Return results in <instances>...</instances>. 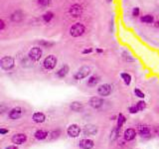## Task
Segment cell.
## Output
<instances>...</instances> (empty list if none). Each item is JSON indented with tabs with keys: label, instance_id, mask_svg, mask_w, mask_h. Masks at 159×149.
Listing matches in <instances>:
<instances>
[{
	"label": "cell",
	"instance_id": "cell-33",
	"mask_svg": "<svg viewBox=\"0 0 159 149\" xmlns=\"http://www.w3.org/2000/svg\"><path fill=\"white\" fill-rule=\"evenodd\" d=\"M93 52V48L89 47V48H86V49H84L83 51H82V54H83V55H88V54H91Z\"/></svg>",
	"mask_w": 159,
	"mask_h": 149
},
{
	"label": "cell",
	"instance_id": "cell-30",
	"mask_svg": "<svg viewBox=\"0 0 159 149\" xmlns=\"http://www.w3.org/2000/svg\"><path fill=\"white\" fill-rule=\"evenodd\" d=\"M131 14L133 17H135V18L138 17V16L140 15V9H139V7H134L131 11Z\"/></svg>",
	"mask_w": 159,
	"mask_h": 149
},
{
	"label": "cell",
	"instance_id": "cell-26",
	"mask_svg": "<svg viewBox=\"0 0 159 149\" xmlns=\"http://www.w3.org/2000/svg\"><path fill=\"white\" fill-rule=\"evenodd\" d=\"M125 122V117L123 114H119V118H117V127L120 129V127L122 126V124H123Z\"/></svg>",
	"mask_w": 159,
	"mask_h": 149
},
{
	"label": "cell",
	"instance_id": "cell-22",
	"mask_svg": "<svg viewBox=\"0 0 159 149\" xmlns=\"http://www.w3.org/2000/svg\"><path fill=\"white\" fill-rule=\"evenodd\" d=\"M120 77H121L122 81L126 86H129L131 83V76L128 73H121L120 74Z\"/></svg>",
	"mask_w": 159,
	"mask_h": 149
},
{
	"label": "cell",
	"instance_id": "cell-25",
	"mask_svg": "<svg viewBox=\"0 0 159 149\" xmlns=\"http://www.w3.org/2000/svg\"><path fill=\"white\" fill-rule=\"evenodd\" d=\"M39 45L40 47H43V48H51L54 46V42H51V41H48V40H41L39 41Z\"/></svg>",
	"mask_w": 159,
	"mask_h": 149
},
{
	"label": "cell",
	"instance_id": "cell-9",
	"mask_svg": "<svg viewBox=\"0 0 159 149\" xmlns=\"http://www.w3.org/2000/svg\"><path fill=\"white\" fill-rule=\"evenodd\" d=\"M89 103H90V105L91 107H93V109H100L103 104V98L100 97H93L90 98Z\"/></svg>",
	"mask_w": 159,
	"mask_h": 149
},
{
	"label": "cell",
	"instance_id": "cell-18",
	"mask_svg": "<svg viewBox=\"0 0 159 149\" xmlns=\"http://www.w3.org/2000/svg\"><path fill=\"white\" fill-rule=\"evenodd\" d=\"M98 81H100V77L96 76V74H93V76H91L90 78H89V80H88V86H91V88H93V86H96L98 85Z\"/></svg>",
	"mask_w": 159,
	"mask_h": 149
},
{
	"label": "cell",
	"instance_id": "cell-5",
	"mask_svg": "<svg viewBox=\"0 0 159 149\" xmlns=\"http://www.w3.org/2000/svg\"><path fill=\"white\" fill-rule=\"evenodd\" d=\"M91 74V68L88 66H83L81 67L78 71L75 73L74 74V79L77 81H81V80H84V79H86V77L89 76V74Z\"/></svg>",
	"mask_w": 159,
	"mask_h": 149
},
{
	"label": "cell",
	"instance_id": "cell-19",
	"mask_svg": "<svg viewBox=\"0 0 159 149\" xmlns=\"http://www.w3.org/2000/svg\"><path fill=\"white\" fill-rule=\"evenodd\" d=\"M140 21L145 24H152L154 23V16L151 15V14H146V15L141 16Z\"/></svg>",
	"mask_w": 159,
	"mask_h": 149
},
{
	"label": "cell",
	"instance_id": "cell-37",
	"mask_svg": "<svg viewBox=\"0 0 159 149\" xmlns=\"http://www.w3.org/2000/svg\"><path fill=\"white\" fill-rule=\"evenodd\" d=\"M96 52L98 53V54H102V53H103V50L100 49V48H97V49H96Z\"/></svg>",
	"mask_w": 159,
	"mask_h": 149
},
{
	"label": "cell",
	"instance_id": "cell-36",
	"mask_svg": "<svg viewBox=\"0 0 159 149\" xmlns=\"http://www.w3.org/2000/svg\"><path fill=\"white\" fill-rule=\"evenodd\" d=\"M0 133H1V134H5V133H8V129H4V128H1V129H0Z\"/></svg>",
	"mask_w": 159,
	"mask_h": 149
},
{
	"label": "cell",
	"instance_id": "cell-32",
	"mask_svg": "<svg viewBox=\"0 0 159 149\" xmlns=\"http://www.w3.org/2000/svg\"><path fill=\"white\" fill-rule=\"evenodd\" d=\"M119 127H116V128H114V130L112 131V134H110V138H112V140L117 137V134H119Z\"/></svg>",
	"mask_w": 159,
	"mask_h": 149
},
{
	"label": "cell",
	"instance_id": "cell-34",
	"mask_svg": "<svg viewBox=\"0 0 159 149\" xmlns=\"http://www.w3.org/2000/svg\"><path fill=\"white\" fill-rule=\"evenodd\" d=\"M129 112H130V113H136V112H138V109H137L136 105H133V107H129Z\"/></svg>",
	"mask_w": 159,
	"mask_h": 149
},
{
	"label": "cell",
	"instance_id": "cell-20",
	"mask_svg": "<svg viewBox=\"0 0 159 149\" xmlns=\"http://www.w3.org/2000/svg\"><path fill=\"white\" fill-rule=\"evenodd\" d=\"M54 13H53L52 11H47L46 13L43 14L42 18H43V21H44L45 23H50L51 21L54 19Z\"/></svg>",
	"mask_w": 159,
	"mask_h": 149
},
{
	"label": "cell",
	"instance_id": "cell-29",
	"mask_svg": "<svg viewBox=\"0 0 159 149\" xmlns=\"http://www.w3.org/2000/svg\"><path fill=\"white\" fill-rule=\"evenodd\" d=\"M122 57H123V59L126 62H133L134 61L133 58H132L130 55H129V53H127V52H123V54H122Z\"/></svg>",
	"mask_w": 159,
	"mask_h": 149
},
{
	"label": "cell",
	"instance_id": "cell-1",
	"mask_svg": "<svg viewBox=\"0 0 159 149\" xmlns=\"http://www.w3.org/2000/svg\"><path fill=\"white\" fill-rule=\"evenodd\" d=\"M85 32H86V27L85 25L82 23H75L73 26L70 27V30H69L70 35L74 38L81 37V36L85 34Z\"/></svg>",
	"mask_w": 159,
	"mask_h": 149
},
{
	"label": "cell",
	"instance_id": "cell-31",
	"mask_svg": "<svg viewBox=\"0 0 159 149\" xmlns=\"http://www.w3.org/2000/svg\"><path fill=\"white\" fill-rule=\"evenodd\" d=\"M134 95H136V97H140V98H144V97H145V95H144L143 92H141L139 88H134Z\"/></svg>",
	"mask_w": 159,
	"mask_h": 149
},
{
	"label": "cell",
	"instance_id": "cell-27",
	"mask_svg": "<svg viewBox=\"0 0 159 149\" xmlns=\"http://www.w3.org/2000/svg\"><path fill=\"white\" fill-rule=\"evenodd\" d=\"M136 107H137V109H138V111H140V110H143L146 107L145 102H144V100H139V102L136 103Z\"/></svg>",
	"mask_w": 159,
	"mask_h": 149
},
{
	"label": "cell",
	"instance_id": "cell-35",
	"mask_svg": "<svg viewBox=\"0 0 159 149\" xmlns=\"http://www.w3.org/2000/svg\"><path fill=\"white\" fill-rule=\"evenodd\" d=\"M5 28V22L3 19H0V31H3Z\"/></svg>",
	"mask_w": 159,
	"mask_h": 149
},
{
	"label": "cell",
	"instance_id": "cell-12",
	"mask_svg": "<svg viewBox=\"0 0 159 149\" xmlns=\"http://www.w3.org/2000/svg\"><path fill=\"white\" fill-rule=\"evenodd\" d=\"M26 140H27V136L24 133L15 134V135H13V137H12V142L15 144H23Z\"/></svg>",
	"mask_w": 159,
	"mask_h": 149
},
{
	"label": "cell",
	"instance_id": "cell-13",
	"mask_svg": "<svg viewBox=\"0 0 159 149\" xmlns=\"http://www.w3.org/2000/svg\"><path fill=\"white\" fill-rule=\"evenodd\" d=\"M93 145H95V143L91 139H82L80 141V147H82L83 149H91Z\"/></svg>",
	"mask_w": 159,
	"mask_h": 149
},
{
	"label": "cell",
	"instance_id": "cell-38",
	"mask_svg": "<svg viewBox=\"0 0 159 149\" xmlns=\"http://www.w3.org/2000/svg\"><path fill=\"white\" fill-rule=\"evenodd\" d=\"M6 149H18L17 146H15V145H11V146H8Z\"/></svg>",
	"mask_w": 159,
	"mask_h": 149
},
{
	"label": "cell",
	"instance_id": "cell-24",
	"mask_svg": "<svg viewBox=\"0 0 159 149\" xmlns=\"http://www.w3.org/2000/svg\"><path fill=\"white\" fill-rule=\"evenodd\" d=\"M47 136H48V132L47 131L38 130V131L35 132V137H36V139H38V140H43V139H45Z\"/></svg>",
	"mask_w": 159,
	"mask_h": 149
},
{
	"label": "cell",
	"instance_id": "cell-40",
	"mask_svg": "<svg viewBox=\"0 0 159 149\" xmlns=\"http://www.w3.org/2000/svg\"><path fill=\"white\" fill-rule=\"evenodd\" d=\"M107 1L108 2V3H110V2H112V0H107Z\"/></svg>",
	"mask_w": 159,
	"mask_h": 149
},
{
	"label": "cell",
	"instance_id": "cell-14",
	"mask_svg": "<svg viewBox=\"0 0 159 149\" xmlns=\"http://www.w3.org/2000/svg\"><path fill=\"white\" fill-rule=\"evenodd\" d=\"M69 72H70L69 66H68V65H64V66H63L62 68L57 72L56 74H57L58 78H61L62 79V78H65V77H66L67 74H69Z\"/></svg>",
	"mask_w": 159,
	"mask_h": 149
},
{
	"label": "cell",
	"instance_id": "cell-3",
	"mask_svg": "<svg viewBox=\"0 0 159 149\" xmlns=\"http://www.w3.org/2000/svg\"><path fill=\"white\" fill-rule=\"evenodd\" d=\"M43 56V50L41 47H33L32 49L28 53V58L33 62H38L41 60V58Z\"/></svg>",
	"mask_w": 159,
	"mask_h": 149
},
{
	"label": "cell",
	"instance_id": "cell-6",
	"mask_svg": "<svg viewBox=\"0 0 159 149\" xmlns=\"http://www.w3.org/2000/svg\"><path fill=\"white\" fill-rule=\"evenodd\" d=\"M83 6L79 3H75L73 5H71V7L69 8V14L74 18H79L82 16L83 14Z\"/></svg>",
	"mask_w": 159,
	"mask_h": 149
},
{
	"label": "cell",
	"instance_id": "cell-8",
	"mask_svg": "<svg viewBox=\"0 0 159 149\" xmlns=\"http://www.w3.org/2000/svg\"><path fill=\"white\" fill-rule=\"evenodd\" d=\"M80 132H81V128H80L79 125H77V124H71L68 129H67V133H68V135L70 137H78L80 135Z\"/></svg>",
	"mask_w": 159,
	"mask_h": 149
},
{
	"label": "cell",
	"instance_id": "cell-10",
	"mask_svg": "<svg viewBox=\"0 0 159 149\" xmlns=\"http://www.w3.org/2000/svg\"><path fill=\"white\" fill-rule=\"evenodd\" d=\"M22 113H23V111H22V109L21 107H14V109H12L10 110V112H9V117H10L11 119H18V118H20L21 116H22Z\"/></svg>",
	"mask_w": 159,
	"mask_h": 149
},
{
	"label": "cell",
	"instance_id": "cell-11",
	"mask_svg": "<svg viewBox=\"0 0 159 149\" xmlns=\"http://www.w3.org/2000/svg\"><path fill=\"white\" fill-rule=\"evenodd\" d=\"M24 19V14L21 10H16L11 14V21L14 23H20Z\"/></svg>",
	"mask_w": 159,
	"mask_h": 149
},
{
	"label": "cell",
	"instance_id": "cell-23",
	"mask_svg": "<svg viewBox=\"0 0 159 149\" xmlns=\"http://www.w3.org/2000/svg\"><path fill=\"white\" fill-rule=\"evenodd\" d=\"M138 132L140 135L145 136L150 133V129H149V127L146 125H140V126H138Z\"/></svg>",
	"mask_w": 159,
	"mask_h": 149
},
{
	"label": "cell",
	"instance_id": "cell-16",
	"mask_svg": "<svg viewBox=\"0 0 159 149\" xmlns=\"http://www.w3.org/2000/svg\"><path fill=\"white\" fill-rule=\"evenodd\" d=\"M33 120H34V122H36V123H42V122L45 121L46 119V116L45 114L43 113V112H35L34 114H33Z\"/></svg>",
	"mask_w": 159,
	"mask_h": 149
},
{
	"label": "cell",
	"instance_id": "cell-28",
	"mask_svg": "<svg viewBox=\"0 0 159 149\" xmlns=\"http://www.w3.org/2000/svg\"><path fill=\"white\" fill-rule=\"evenodd\" d=\"M51 0H37V3L38 5L41 7H47L50 4Z\"/></svg>",
	"mask_w": 159,
	"mask_h": 149
},
{
	"label": "cell",
	"instance_id": "cell-21",
	"mask_svg": "<svg viewBox=\"0 0 159 149\" xmlns=\"http://www.w3.org/2000/svg\"><path fill=\"white\" fill-rule=\"evenodd\" d=\"M70 107H71L72 110L74 111H80V110L83 109V103L80 102H73L70 104Z\"/></svg>",
	"mask_w": 159,
	"mask_h": 149
},
{
	"label": "cell",
	"instance_id": "cell-7",
	"mask_svg": "<svg viewBox=\"0 0 159 149\" xmlns=\"http://www.w3.org/2000/svg\"><path fill=\"white\" fill-rule=\"evenodd\" d=\"M112 93V86L108 84H103L98 88V93L100 97H107Z\"/></svg>",
	"mask_w": 159,
	"mask_h": 149
},
{
	"label": "cell",
	"instance_id": "cell-39",
	"mask_svg": "<svg viewBox=\"0 0 159 149\" xmlns=\"http://www.w3.org/2000/svg\"><path fill=\"white\" fill-rule=\"evenodd\" d=\"M155 24H156V26H157V27H159V21H158V22H156Z\"/></svg>",
	"mask_w": 159,
	"mask_h": 149
},
{
	"label": "cell",
	"instance_id": "cell-15",
	"mask_svg": "<svg viewBox=\"0 0 159 149\" xmlns=\"http://www.w3.org/2000/svg\"><path fill=\"white\" fill-rule=\"evenodd\" d=\"M98 132V127L95 125H86L84 128V133L86 135H95Z\"/></svg>",
	"mask_w": 159,
	"mask_h": 149
},
{
	"label": "cell",
	"instance_id": "cell-2",
	"mask_svg": "<svg viewBox=\"0 0 159 149\" xmlns=\"http://www.w3.org/2000/svg\"><path fill=\"white\" fill-rule=\"evenodd\" d=\"M0 66H1L2 70H4V71H10L15 66V61H14V59L12 57L5 56L1 58V60H0Z\"/></svg>",
	"mask_w": 159,
	"mask_h": 149
},
{
	"label": "cell",
	"instance_id": "cell-4",
	"mask_svg": "<svg viewBox=\"0 0 159 149\" xmlns=\"http://www.w3.org/2000/svg\"><path fill=\"white\" fill-rule=\"evenodd\" d=\"M58 63V59L56 56L54 55H49L48 57H46L44 59V62H43V66L46 70L48 71H51V70L55 69V67L57 66Z\"/></svg>",
	"mask_w": 159,
	"mask_h": 149
},
{
	"label": "cell",
	"instance_id": "cell-17",
	"mask_svg": "<svg viewBox=\"0 0 159 149\" xmlns=\"http://www.w3.org/2000/svg\"><path fill=\"white\" fill-rule=\"evenodd\" d=\"M135 135H136V132H135L134 129H132V128H128V129H126V130L124 131V139H125V140H127V141L134 139Z\"/></svg>",
	"mask_w": 159,
	"mask_h": 149
}]
</instances>
